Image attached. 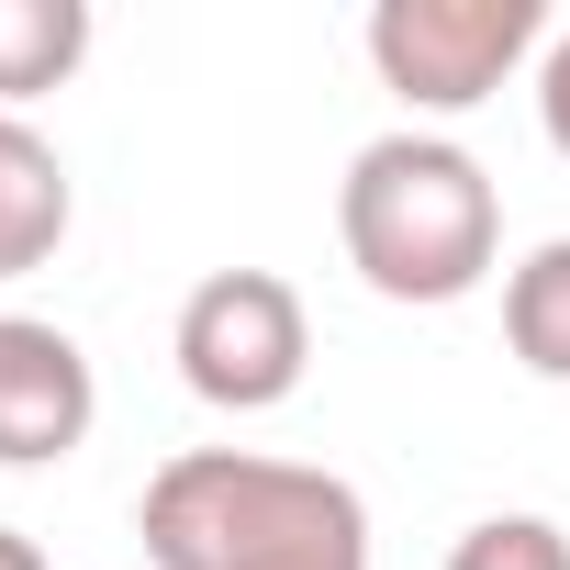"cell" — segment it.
<instances>
[{"label":"cell","mask_w":570,"mask_h":570,"mask_svg":"<svg viewBox=\"0 0 570 570\" xmlns=\"http://www.w3.org/2000/svg\"><path fill=\"white\" fill-rule=\"evenodd\" d=\"M135 537L157 570H370L358 481L268 448H179L146 481Z\"/></svg>","instance_id":"1"},{"label":"cell","mask_w":570,"mask_h":570,"mask_svg":"<svg viewBox=\"0 0 570 570\" xmlns=\"http://www.w3.org/2000/svg\"><path fill=\"white\" fill-rule=\"evenodd\" d=\"M336 246L381 303H470L503 257V190L459 135H370L336 179Z\"/></svg>","instance_id":"2"},{"label":"cell","mask_w":570,"mask_h":570,"mask_svg":"<svg viewBox=\"0 0 570 570\" xmlns=\"http://www.w3.org/2000/svg\"><path fill=\"white\" fill-rule=\"evenodd\" d=\"M168 358L213 414H279L314 370V314L279 268H213V279H190Z\"/></svg>","instance_id":"3"},{"label":"cell","mask_w":570,"mask_h":570,"mask_svg":"<svg viewBox=\"0 0 570 570\" xmlns=\"http://www.w3.org/2000/svg\"><path fill=\"white\" fill-rule=\"evenodd\" d=\"M537 46H548L537 0H381L370 12V68L414 112H481Z\"/></svg>","instance_id":"4"},{"label":"cell","mask_w":570,"mask_h":570,"mask_svg":"<svg viewBox=\"0 0 570 570\" xmlns=\"http://www.w3.org/2000/svg\"><path fill=\"white\" fill-rule=\"evenodd\" d=\"M90 414H101L90 347H79L68 325L0 314V470H57V459H79Z\"/></svg>","instance_id":"5"},{"label":"cell","mask_w":570,"mask_h":570,"mask_svg":"<svg viewBox=\"0 0 570 570\" xmlns=\"http://www.w3.org/2000/svg\"><path fill=\"white\" fill-rule=\"evenodd\" d=\"M79 224V190H68V157L23 124V112H0V279H23L68 246Z\"/></svg>","instance_id":"6"},{"label":"cell","mask_w":570,"mask_h":570,"mask_svg":"<svg viewBox=\"0 0 570 570\" xmlns=\"http://www.w3.org/2000/svg\"><path fill=\"white\" fill-rule=\"evenodd\" d=\"M503 347L525 381H570V235H548L503 268Z\"/></svg>","instance_id":"7"},{"label":"cell","mask_w":570,"mask_h":570,"mask_svg":"<svg viewBox=\"0 0 570 570\" xmlns=\"http://www.w3.org/2000/svg\"><path fill=\"white\" fill-rule=\"evenodd\" d=\"M90 57V0H0V112L68 90Z\"/></svg>","instance_id":"8"},{"label":"cell","mask_w":570,"mask_h":570,"mask_svg":"<svg viewBox=\"0 0 570 570\" xmlns=\"http://www.w3.org/2000/svg\"><path fill=\"white\" fill-rule=\"evenodd\" d=\"M448 570H570V537H559L548 514H481V525L448 548Z\"/></svg>","instance_id":"9"},{"label":"cell","mask_w":570,"mask_h":570,"mask_svg":"<svg viewBox=\"0 0 570 570\" xmlns=\"http://www.w3.org/2000/svg\"><path fill=\"white\" fill-rule=\"evenodd\" d=\"M537 124H548V146L570 157V35H548V57H537Z\"/></svg>","instance_id":"10"},{"label":"cell","mask_w":570,"mask_h":570,"mask_svg":"<svg viewBox=\"0 0 570 570\" xmlns=\"http://www.w3.org/2000/svg\"><path fill=\"white\" fill-rule=\"evenodd\" d=\"M0 570H46V548H35L23 525H0Z\"/></svg>","instance_id":"11"}]
</instances>
